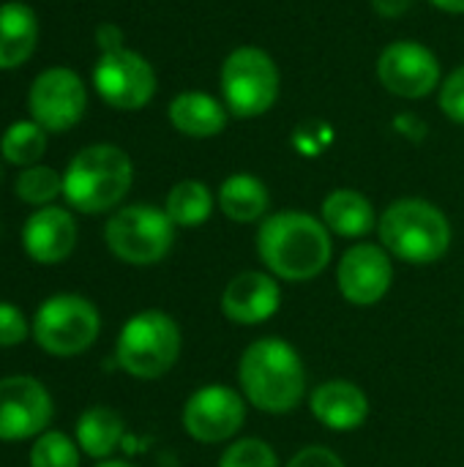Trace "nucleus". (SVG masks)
<instances>
[{"label": "nucleus", "mask_w": 464, "mask_h": 467, "mask_svg": "<svg viewBox=\"0 0 464 467\" xmlns=\"http://www.w3.org/2000/svg\"><path fill=\"white\" fill-rule=\"evenodd\" d=\"M287 467H345V462L325 446H306L290 460Z\"/></svg>", "instance_id": "obj_30"}, {"label": "nucleus", "mask_w": 464, "mask_h": 467, "mask_svg": "<svg viewBox=\"0 0 464 467\" xmlns=\"http://www.w3.org/2000/svg\"><path fill=\"white\" fill-rule=\"evenodd\" d=\"M383 249L405 263H438L451 246V224L446 213L421 197H402L391 202L377 219Z\"/></svg>", "instance_id": "obj_4"}, {"label": "nucleus", "mask_w": 464, "mask_h": 467, "mask_svg": "<svg viewBox=\"0 0 464 467\" xmlns=\"http://www.w3.org/2000/svg\"><path fill=\"white\" fill-rule=\"evenodd\" d=\"M55 405L46 386L30 375L0 378V441H30L46 432Z\"/></svg>", "instance_id": "obj_11"}, {"label": "nucleus", "mask_w": 464, "mask_h": 467, "mask_svg": "<svg viewBox=\"0 0 464 467\" xmlns=\"http://www.w3.org/2000/svg\"><path fill=\"white\" fill-rule=\"evenodd\" d=\"M219 467H279V457L265 441L241 438L224 449Z\"/></svg>", "instance_id": "obj_27"}, {"label": "nucleus", "mask_w": 464, "mask_h": 467, "mask_svg": "<svg viewBox=\"0 0 464 467\" xmlns=\"http://www.w3.org/2000/svg\"><path fill=\"white\" fill-rule=\"evenodd\" d=\"M164 211L175 227H200L213 213V194L202 181L189 178L170 189Z\"/></svg>", "instance_id": "obj_23"}, {"label": "nucleus", "mask_w": 464, "mask_h": 467, "mask_svg": "<svg viewBox=\"0 0 464 467\" xmlns=\"http://www.w3.org/2000/svg\"><path fill=\"white\" fill-rule=\"evenodd\" d=\"M271 205L268 186L249 172H235L219 186V208L230 222L252 224L265 216Z\"/></svg>", "instance_id": "obj_21"}, {"label": "nucleus", "mask_w": 464, "mask_h": 467, "mask_svg": "<svg viewBox=\"0 0 464 467\" xmlns=\"http://www.w3.org/2000/svg\"><path fill=\"white\" fill-rule=\"evenodd\" d=\"M107 249L129 265H153L167 257L175 244V224L156 205H126L115 211L104 227Z\"/></svg>", "instance_id": "obj_7"}, {"label": "nucleus", "mask_w": 464, "mask_h": 467, "mask_svg": "<svg viewBox=\"0 0 464 467\" xmlns=\"http://www.w3.org/2000/svg\"><path fill=\"white\" fill-rule=\"evenodd\" d=\"M126 424L112 408H88L77 421V446L93 460H107L120 446Z\"/></svg>", "instance_id": "obj_22"}, {"label": "nucleus", "mask_w": 464, "mask_h": 467, "mask_svg": "<svg viewBox=\"0 0 464 467\" xmlns=\"http://www.w3.org/2000/svg\"><path fill=\"white\" fill-rule=\"evenodd\" d=\"M16 194L27 205H49L57 194H63V175H57L52 167L33 164L25 167L16 178Z\"/></svg>", "instance_id": "obj_25"}, {"label": "nucleus", "mask_w": 464, "mask_h": 467, "mask_svg": "<svg viewBox=\"0 0 464 467\" xmlns=\"http://www.w3.org/2000/svg\"><path fill=\"white\" fill-rule=\"evenodd\" d=\"M440 109L449 120L464 126V66L454 68L440 85Z\"/></svg>", "instance_id": "obj_29"}, {"label": "nucleus", "mask_w": 464, "mask_h": 467, "mask_svg": "<svg viewBox=\"0 0 464 467\" xmlns=\"http://www.w3.org/2000/svg\"><path fill=\"white\" fill-rule=\"evenodd\" d=\"M377 77L399 99H424L440 85V60L429 47L402 38L380 52Z\"/></svg>", "instance_id": "obj_12"}, {"label": "nucleus", "mask_w": 464, "mask_h": 467, "mask_svg": "<svg viewBox=\"0 0 464 467\" xmlns=\"http://www.w3.org/2000/svg\"><path fill=\"white\" fill-rule=\"evenodd\" d=\"M243 400L263 413H290L306 397V369L293 345L276 337L252 342L238 361Z\"/></svg>", "instance_id": "obj_2"}, {"label": "nucleus", "mask_w": 464, "mask_h": 467, "mask_svg": "<svg viewBox=\"0 0 464 467\" xmlns=\"http://www.w3.org/2000/svg\"><path fill=\"white\" fill-rule=\"evenodd\" d=\"M88 107V90L77 71L46 68L41 71L27 93V109L44 131H68L79 123Z\"/></svg>", "instance_id": "obj_10"}, {"label": "nucleus", "mask_w": 464, "mask_h": 467, "mask_svg": "<svg viewBox=\"0 0 464 467\" xmlns=\"http://www.w3.org/2000/svg\"><path fill=\"white\" fill-rule=\"evenodd\" d=\"M27 462L30 467H79V446L68 435L46 430L30 446Z\"/></svg>", "instance_id": "obj_26"}, {"label": "nucleus", "mask_w": 464, "mask_h": 467, "mask_svg": "<svg viewBox=\"0 0 464 467\" xmlns=\"http://www.w3.org/2000/svg\"><path fill=\"white\" fill-rule=\"evenodd\" d=\"M38 41V19L25 3L0 5V68L22 66Z\"/></svg>", "instance_id": "obj_20"}, {"label": "nucleus", "mask_w": 464, "mask_h": 467, "mask_svg": "<svg viewBox=\"0 0 464 467\" xmlns=\"http://www.w3.org/2000/svg\"><path fill=\"white\" fill-rule=\"evenodd\" d=\"M98 467H131L129 462H118V460H107V462H101Z\"/></svg>", "instance_id": "obj_34"}, {"label": "nucleus", "mask_w": 464, "mask_h": 467, "mask_svg": "<svg viewBox=\"0 0 464 467\" xmlns=\"http://www.w3.org/2000/svg\"><path fill=\"white\" fill-rule=\"evenodd\" d=\"M25 254L38 265L63 263L77 246V222L66 208L44 205L27 216L22 227Z\"/></svg>", "instance_id": "obj_16"}, {"label": "nucleus", "mask_w": 464, "mask_h": 467, "mask_svg": "<svg viewBox=\"0 0 464 467\" xmlns=\"http://www.w3.org/2000/svg\"><path fill=\"white\" fill-rule=\"evenodd\" d=\"M30 334L33 328L27 326V317L22 315V309L8 301H0V348H16Z\"/></svg>", "instance_id": "obj_28"}, {"label": "nucleus", "mask_w": 464, "mask_h": 467, "mask_svg": "<svg viewBox=\"0 0 464 467\" xmlns=\"http://www.w3.org/2000/svg\"><path fill=\"white\" fill-rule=\"evenodd\" d=\"M309 408L314 419L334 432H353L364 427V421L369 419V400L350 380L320 383L309 397Z\"/></svg>", "instance_id": "obj_17"}, {"label": "nucleus", "mask_w": 464, "mask_h": 467, "mask_svg": "<svg viewBox=\"0 0 464 467\" xmlns=\"http://www.w3.org/2000/svg\"><path fill=\"white\" fill-rule=\"evenodd\" d=\"M96 44H98V49L101 52H112V49H120L123 47V30L118 27V25H101L98 30H96Z\"/></svg>", "instance_id": "obj_31"}, {"label": "nucleus", "mask_w": 464, "mask_h": 467, "mask_svg": "<svg viewBox=\"0 0 464 467\" xmlns=\"http://www.w3.org/2000/svg\"><path fill=\"white\" fill-rule=\"evenodd\" d=\"M331 230L323 219L304 211H279L265 216L257 230V254L263 265L287 282H309L331 263Z\"/></svg>", "instance_id": "obj_1"}, {"label": "nucleus", "mask_w": 464, "mask_h": 467, "mask_svg": "<svg viewBox=\"0 0 464 467\" xmlns=\"http://www.w3.org/2000/svg\"><path fill=\"white\" fill-rule=\"evenodd\" d=\"M246 421L243 397L230 386H205L183 405V430L197 443H222L241 432Z\"/></svg>", "instance_id": "obj_13"}, {"label": "nucleus", "mask_w": 464, "mask_h": 467, "mask_svg": "<svg viewBox=\"0 0 464 467\" xmlns=\"http://www.w3.org/2000/svg\"><path fill=\"white\" fill-rule=\"evenodd\" d=\"M429 3L446 14H464V0H429Z\"/></svg>", "instance_id": "obj_33"}, {"label": "nucleus", "mask_w": 464, "mask_h": 467, "mask_svg": "<svg viewBox=\"0 0 464 467\" xmlns=\"http://www.w3.org/2000/svg\"><path fill=\"white\" fill-rule=\"evenodd\" d=\"M93 88L112 109L134 112L156 96V71L139 52L120 47L101 52L93 68Z\"/></svg>", "instance_id": "obj_9"}, {"label": "nucleus", "mask_w": 464, "mask_h": 467, "mask_svg": "<svg viewBox=\"0 0 464 467\" xmlns=\"http://www.w3.org/2000/svg\"><path fill=\"white\" fill-rule=\"evenodd\" d=\"M336 285L345 301L372 306L386 298L394 285V263L383 246L358 244L345 252L336 268Z\"/></svg>", "instance_id": "obj_14"}, {"label": "nucleus", "mask_w": 464, "mask_h": 467, "mask_svg": "<svg viewBox=\"0 0 464 467\" xmlns=\"http://www.w3.org/2000/svg\"><path fill=\"white\" fill-rule=\"evenodd\" d=\"M375 205L356 189H336L323 200V224L342 238H364L375 230Z\"/></svg>", "instance_id": "obj_19"}, {"label": "nucleus", "mask_w": 464, "mask_h": 467, "mask_svg": "<svg viewBox=\"0 0 464 467\" xmlns=\"http://www.w3.org/2000/svg\"><path fill=\"white\" fill-rule=\"evenodd\" d=\"M101 331L98 309L74 293H57L46 298L33 317L36 345L57 358H71L85 353Z\"/></svg>", "instance_id": "obj_8"}, {"label": "nucleus", "mask_w": 464, "mask_h": 467, "mask_svg": "<svg viewBox=\"0 0 464 467\" xmlns=\"http://www.w3.org/2000/svg\"><path fill=\"white\" fill-rule=\"evenodd\" d=\"M410 3L413 0H372L375 11L380 16H399V14H405L410 8Z\"/></svg>", "instance_id": "obj_32"}, {"label": "nucleus", "mask_w": 464, "mask_h": 467, "mask_svg": "<svg viewBox=\"0 0 464 467\" xmlns=\"http://www.w3.org/2000/svg\"><path fill=\"white\" fill-rule=\"evenodd\" d=\"M180 356V328L161 309H145L126 320L115 342L118 367L137 380L167 375Z\"/></svg>", "instance_id": "obj_5"}, {"label": "nucleus", "mask_w": 464, "mask_h": 467, "mask_svg": "<svg viewBox=\"0 0 464 467\" xmlns=\"http://www.w3.org/2000/svg\"><path fill=\"white\" fill-rule=\"evenodd\" d=\"M167 115H170V123L175 131L194 137V140H208L227 129L230 109L224 107V101H219L211 93L183 90L170 101Z\"/></svg>", "instance_id": "obj_18"}, {"label": "nucleus", "mask_w": 464, "mask_h": 467, "mask_svg": "<svg viewBox=\"0 0 464 467\" xmlns=\"http://www.w3.org/2000/svg\"><path fill=\"white\" fill-rule=\"evenodd\" d=\"M46 150V131L36 120H16L0 140V153L8 164L33 167Z\"/></svg>", "instance_id": "obj_24"}, {"label": "nucleus", "mask_w": 464, "mask_h": 467, "mask_svg": "<svg viewBox=\"0 0 464 467\" xmlns=\"http://www.w3.org/2000/svg\"><path fill=\"white\" fill-rule=\"evenodd\" d=\"M282 306V290L271 274L243 271L230 279L222 293V312L238 326H260Z\"/></svg>", "instance_id": "obj_15"}, {"label": "nucleus", "mask_w": 464, "mask_h": 467, "mask_svg": "<svg viewBox=\"0 0 464 467\" xmlns=\"http://www.w3.org/2000/svg\"><path fill=\"white\" fill-rule=\"evenodd\" d=\"M134 183V164L118 145L82 148L63 172V197L79 213L112 211Z\"/></svg>", "instance_id": "obj_3"}, {"label": "nucleus", "mask_w": 464, "mask_h": 467, "mask_svg": "<svg viewBox=\"0 0 464 467\" xmlns=\"http://www.w3.org/2000/svg\"><path fill=\"white\" fill-rule=\"evenodd\" d=\"M222 101L235 118L265 115L282 90V74L276 60L260 47L232 49L219 71Z\"/></svg>", "instance_id": "obj_6"}]
</instances>
